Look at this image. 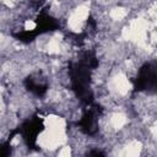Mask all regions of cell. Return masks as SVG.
I'll use <instances>...</instances> for the list:
<instances>
[{"label":"cell","instance_id":"cell-1","mask_svg":"<svg viewBox=\"0 0 157 157\" xmlns=\"http://www.w3.org/2000/svg\"><path fill=\"white\" fill-rule=\"evenodd\" d=\"M128 123V117L123 112H114L109 118V128L113 130H120L123 129Z\"/></svg>","mask_w":157,"mask_h":157},{"label":"cell","instance_id":"cell-3","mask_svg":"<svg viewBox=\"0 0 157 157\" xmlns=\"http://www.w3.org/2000/svg\"><path fill=\"white\" fill-rule=\"evenodd\" d=\"M128 16V10L125 7H121V6H118V7H113L110 9L109 11V17L110 20L113 21H123L125 17Z\"/></svg>","mask_w":157,"mask_h":157},{"label":"cell","instance_id":"cell-4","mask_svg":"<svg viewBox=\"0 0 157 157\" xmlns=\"http://www.w3.org/2000/svg\"><path fill=\"white\" fill-rule=\"evenodd\" d=\"M36 27H37V23L33 20H26L25 23H23V28L26 31H34Z\"/></svg>","mask_w":157,"mask_h":157},{"label":"cell","instance_id":"cell-6","mask_svg":"<svg viewBox=\"0 0 157 157\" xmlns=\"http://www.w3.org/2000/svg\"><path fill=\"white\" fill-rule=\"evenodd\" d=\"M4 108V101H2V97H1V94H0V110Z\"/></svg>","mask_w":157,"mask_h":157},{"label":"cell","instance_id":"cell-2","mask_svg":"<svg viewBox=\"0 0 157 157\" xmlns=\"http://www.w3.org/2000/svg\"><path fill=\"white\" fill-rule=\"evenodd\" d=\"M90 6L86 5V4H81L78 5L72 12H71V16H74L76 20L81 21V22H86V20L90 16Z\"/></svg>","mask_w":157,"mask_h":157},{"label":"cell","instance_id":"cell-5","mask_svg":"<svg viewBox=\"0 0 157 157\" xmlns=\"http://www.w3.org/2000/svg\"><path fill=\"white\" fill-rule=\"evenodd\" d=\"M70 155H71V147L69 146L61 147V150L58 152V156H70Z\"/></svg>","mask_w":157,"mask_h":157}]
</instances>
